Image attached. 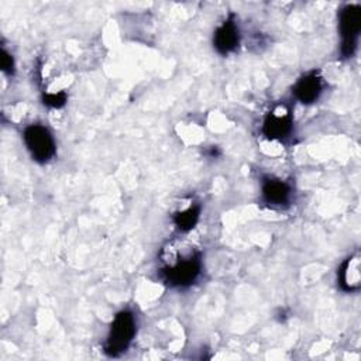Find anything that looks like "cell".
<instances>
[{
	"mask_svg": "<svg viewBox=\"0 0 361 361\" xmlns=\"http://www.w3.org/2000/svg\"><path fill=\"white\" fill-rule=\"evenodd\" d=\"M175 259L166 261L161 269V275L166 283L173 288L190 286L200 275L202 261L197 251H189L188 254H173Z\"/></svg>",
	"mask_w": 361,
	"mask_h": 361,
	"instance_id": "6da1fadb",
	"label": "cell"
},
{
	"mask_svg": "<svg viewBox=\"0 0 361 361\" xmlns=\"http://www.w3.org/2000/svg\"><path fill=\"white\" fill-rule=\"evenodd\" d=\"M134 336H135L134 314L128 310L118 312L110 326V330L104 343V353L109 357L121 355L130 347Z\"/></svg>",
	"mask_w": 361,
	"mask_h": 361,
	"instance_id": "7a4b0ae2",
	"label": "cell"
},
{
	"mask_svg": "<svg viewBox=\"0 0 361 361\" xmlns=\"http://www.w3.org/2000/svg\"><path fill=\"white\" fill-rule=\"evenodd\" d=\"M338 27L341 37V55L350 58L354 55L361 30V7L358 4H347L340 10Z\"/></svg>",
	"mask_w": 361,
	"mask_h": 361,
	"instance_id": "3957f363",
	"label": "cell"
},
{
	"mask_svg": "<svg viewBox=\"0 0 361 361\" xmlns=\"http://www.w3.org/2000/svg\"><path fill=\"white\" fill-rule=\"evenodd\" d=\"M23 138L32 159L37 162L45 164L54 158L56 145L51 131L47 127L41 124H31L24 130Z\"/></svg>",
	"mask_w": 361,
	"mask_h": 361,
	"instance_id": "277c9868",
	"label": "cell"
},
{
	"mask_svg": "<svg viewBox=\"0 0 361 361\" xmlns=\"http://www.w3.org/2000/svg\"><path fill=\"white\" fill-rule=\"evenodd\" d=\"M240 42V30L233 16H230L214 32L213 47L220 55L233 52Z\"/></svg>",
	"mask_w": 361,
	"mask_h": 361,
	"instance_id": "5b68a950",
	"label": "cell"
},
{
	"mask_svg": "<svg viewBox=\"0 0 361 361\" xmlns=\"http://www.w3.org/2000/svg\"><path fill=\"white\" fill-rule=\"evenodd\" d=\"M322 92H323V82L320 75L316 71L303 75L293 86L295 97L305 104H310L316 102L322 94Z\"/></svg>",
	"mask_w": 361,
	"mask_h": 361,
	"instance_id": "8992f818",
	"label": "cell"
},
{
	"mask_svg": "<svg viewBox=\"0 0 361 361\" xmlns=\"http://www.w3.org/2000/svg\"><path fill=\"white\" fill-rule=\"evenodd\" d=\"M262 199L269 206H285L290 200L292 189L290 186L281 180V179H274L268 178L262 182Z\"/></svg>",
	"mask_w": 361,
	"mask_h": 361,
	"instance_id": "52a82bcc",
	"label": "cell"
},
{
	"mask_svg": "<svg viewBox=\"0 0 361 361\" xmlns=\"http://www.w3.org/2000/svg\"><path fill=\"white\" fill-rule=\"evenodd\" d=\"M293 123L289 113H269L262 124V133L269 140H283L292 133Z\"/></svg>",
	"mask_w": 361,
	"mask_h": 361,
	"instance_id": "ba28073f",
	"label": "cell"
},
{
	"mask_svg": "<svg viewBox=\"0 0 361 361\" xmlns=\"http://www.w3.org/2000/svg\"><path fill=\"white\" fill-rule=\"evenodd\" d=\"M338 283L344 292H355L361 285L360 274V255H350L338 269Z\"/></svg>",
	"mask_w": 361,
	"mask_h": 361,
	"instance_id": "9c48e42d",
	"label": "cell"
},
{
	"mask_svg": "<svg viewBox=\"0 0 361 361\" xmlns=\"http://www.w3.org/2000/svg\"><path fill=\"white\" fill-rule=\"evenodd\" d=\"M200 216V207L199 206H190L185 209L183 212H179L173 216V223L180 231H189L192 230Z\"/></svg>",
	"mask_w": 361,
	"mask_h": 361,
	"instance_id": "30bf717a",
	"label": "cell"
},
{
	"mask_svg": "<svg viewBox=\"0 0 361 361\" xmlns=\"http://www.w3.org/2000/svg\"><path fill=\"white\" fill-rule=\"evenodd\" d=\"M66 93L65 92H58V93H47L44 94L42 100H44V104H47L48 107H52V109H59L62 107L65 103H66Z\"/></svg>",
	"mask_w": 361,
	"mask_h": 361,
	"instance_id": "8fae6325",
	"label": "cell"
},
{
	"mask_svg": "<svg viewBox=\"0 0 361 361\" xmlns=\"http://www.w3.org/2000/svg\"><path fill=\"white\" fill-rule=\"evenodd\" d=\"M1 69L4 73H13L14 71L13 56L6 49H1Z\"/></svg>",
	"mask_w": 361,
	"mask_h": 361,
	"instance_id": "7c38bea8",
	"label": "cell"
}]
</instances>
